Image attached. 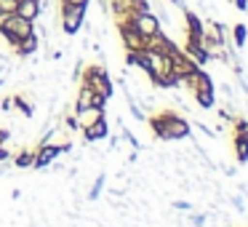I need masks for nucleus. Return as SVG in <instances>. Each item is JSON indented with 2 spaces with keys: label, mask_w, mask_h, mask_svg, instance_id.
Segmentation results:
<instances>
[{
  "label": "nucleus",
  "mask_w": 248,
  "mask_h": 227,
  "mask_svg": "<svg viewBox=\"0 0 248 227\" xmlns=\"http://www.w3.org/2000/svg\"><path fill=\"white\" fill-rule=\"evenodd\" d=\"M80 83H86V86L91 88L93 94H99V97H104V99H112V97H115V83H112L109 72L104 70L102 65H88V67H83Z\"/></svg>",
  "instance_id": "1"
},
{
  "label": "nucleus",
  "mask_w": 248,
  "mask_h": 227,
  "mask_svg": "<svg viewBox=\"0 0 248 227\" xmlns=\"http://www.w3.org/2000/svg\"><path fill=\"white\" fill-rule=\"evenodd\" d=\"M30 32H32V22L30 19L19 16V14H3L0 16V40H6L11 49L22 38H27Z\"/></svg>",
  "instance_id": "2"
},
{
  "label": "nucleus",
  "mask_w": 248,
  "mask_h": 227,
  "mask_svg": "<svg viewBox=\"0 0 248 227\" xmlns=\"http://www.w3.org/2000/svg\"><path fill=\"white\" fill-rule=\"evenodd\" d=\"M86 11L88 6H72V3H62L59 0V24H62V32L64 35H78L86 22Z\"/></svg>",
  "instance_id": "3"
},
{
  "label": "nucleus",
  "mask_w": 248,
  "mask_h": 227,
  "mask_svg": "<svg viewBox=\"0 0 248 227\" xmlns=\"http://www.w3.org/2000/svg\"><path fill=\"white\" fill-rule=\"evenodd\" d=\"M123 22H128L131 27H134L136 32H139L141 38H144V40H147V38H152L155 32H160V30H163V27H160V19H157L152 11L131 14V16H128V19H123Z\"/></svg>",
  "instance_id": "4"
},
{
  "label": "nucleus",
  "mask_w": 248,
  "mask_h": 227,
  "mask_svg": "<svg viewBox=\"0 0 248 227\" xmlns=\"http://www.w3.org/2000/svg\"><path fill=\"white\" fill-rule=\"evenodd\" d=\"M192 134V126L187 123L184 115H179L176 110H168V120H166V136L168 142H182Z\"/></svg>",
  "instance_id": "5"
},
{
  "label": "nucleus",
  "mask_w": 248,
  "mask_h": 227,
  "mask_svg": "<svg viewBox=\"0 0 248 227\" xmlns=\"http://www.w3.org/2000/svg\"><path fill=\"white\" fill-rule=\"evenodd\" d=\"M59 155H62V147H59V145L40 142L38 150H35V166H32V168H48V166H54Z\"/></svg>",
  "instance_id": "6"
},
{
  "label": "nucleus",
  "mask_w": 248,
  "mask_h": 227,
  "mask_svg": "<svg viewBox=\"0 0 248 227\" xmlns=\"http://www.w3.org/2000/svg\"><path fill=\"white\" fill-rule=\"evenodd\" d=\"M109 99L99 97V94H93L91 88L86 86V83H80V88H78V97H75V110H86V107H107Z\"/></svg>",
  "instance_id": "7"
},
{
  "label": "nucleus",
  "mask_w": 248,
  "mask_h": 227,
  "mask_svg": "<svg viewBox=\"0 0 248 227\" xmlns=\"http://www.w3.org/2000/svg\"><path fill=\"white\" fill-rule=\"evenodd\" d=\"M83 136H86V145L104 142V139L109 136V123H107V118H99L96 123H91L88 129H83Z\"/></svg>",
  "instance_id": "8"
},
{
  "label": "nucleus",
  "mask_w": 248,
  "mask_h": 227,
  "mask_svg": "<svg viewBox=\"0 0 248 227\" xmlns=\"http://www.w3.org/2000/svg\"><path fill=\"white\" fill-rule=\"evenodd\" d=\"M16 14L30 22H38L43 8H40V0H16Z\"/></svg>",
  "instance_id": "9"
},
{
  "label": "nucleus",
  "mask_w": 248,
  "mask_h": 227,
  "mask_svg": "<svg viewBox=\"0 0 248 227\" xmlns=\"http://www.w3.org/2000/svg\"><path fill=\"white\" fill-rule=\"evenodd\" d=\"M99 118H104V107H86V110H75V120L78 126L83 129H88L91 123H96Z\"/></svg>",
  "instance_id": "10"
},
{
  "label": "nucleus",
  "mask_w": 248,
  "mask_h": 227,
  "mask_svg": "<svg viewBox=\"0 0 248 227\" xmlns=\"http://www.w3.org/2000/svg\"><path fill=\"white\" fill-rule=\"evenodd\" d=\"M235 145H232V150H235V158H237V163H248V134H235Z\"/></svg>",
  "instance_id": "11"
},
{
  "label": "nucleus",
  "mask_w": 248,
  "mask_h": 227,
  "mask_svg": "<svg viewBox=\"0 0 248 227\" xmlns=\"http://www.w3.org/2000/svg\"><path fill=\"white\" fill-rule=\"evenodd\" d=\"M192 99H195V104L198 107H203V110H211L216 104V88H205V91H195L192 94Z\"/></svg>",
  "instance_id": "12"
},
{
  "label": "nucleus",
  "mask_w": 248,
  "mask_h": 227,
  "mask_svg": "<svg viewBox=\"0 0 248 227\" xmlns=\"http://www.w3.org/2000/svg\"><path fill=\"white\" fill-rule=\"evenodd\" d=\"M230 35H232V46H235V49H243V46H246V38H248V27L246 24H235V27H230Z\"/></svg>",
  "instance_id": "13"
},
{
  "label": "nucleus",
  "mask_w": 248,
  "mask_h": 227,
  "mask_svg": "<svg viewBox=\"0 0 248 227\" xmlns=\"http://www.w3.org/2000/svg\"><path fill=\"white\" fill-rule=\"evenodd\" d=\"M14 166L16 168H32L35 166V152L32 150H22L16 158H14Z\"/></svg>",
  "instance_id": "14"
},
{
  "label": "nucleus",
  "mask_w": 248,
  "mask_h": 227,
  "mask_svg": "<svg viewBox=\"0 0 248 227\" xmlns=\"http://www.w3.org/2000/svg\"><path fill=\"white\" fill-rule=\"evenodd\" d=\"M104 182H107V174H99L96 179H93V184L88 187V200H96L99 193L104 190Z\"/></svg>",
  "instance_id": "15"
},
{
  "label": "nucleus",
  "mask_w": 248,
  "mask_h": 227,
  "mask_svg": "<svg viewBox=\"0 0 248 227\" xmlns=\"http://www.w3.org/2000/svg\"><path fill=\"white\" fill-rule=\"evenodd\" d=\"M0 14H16V0H0Z\"/></svg>",
  "instance_id": "16"
},
{
  "label": "nucleus",
  "mask_w": 248,
  "mask_h": 227,
  "mask_svg": "<svg viewBox=\"0 0 248 227\" xmlns=\"http://www.w3.org/2000/svg\"><path fill=\"white\" fill-rule=\"evenodd\" d=\"M173 209H176V211H189V209H192V203H187V200H173Z\"/></svg>",
  "instance_id": "17"
},
{
  "label": "nucleus",
  "mask_w": 248,
  "mask_h": 227,
  "mask_svg": "<svg viewBox=\"0 0 248 227\" xmlns=\"http://www.w3.org/2000/svg\"><path fill=\"white\" fill-rule=\"evenodd\" d=\"M8 139H11V131H8V129H0V145H6Z\"/></svg>",
  "instance_id": "18"
},
{
  "label": "nucleus",
  "mask_w": 248,
  "mask_h": 227,
  "mask_svg": "<svg viewBox=\"0 0 248 227\" xmlns=\"http://www.w3.org/2000/svg\"><path fill=\"white\" fill-rule=\"evenodd\" d=\"M230 3L235 8H240V11H246V8H248V0H230Z\"/></svg>",
  "instance_id": "19"
},
{
  "label": "nucleus",
  "mask_w": 248,
  "mask_h": 227,
  "mask_svg": "<svg viewBox=\"0 0 248 227\" xmlns=\"http://www.w3.org/2000/svg\"><path fill=\"white\" fill-rule=\"evenodd\" d=\"M0 16H3V14H0Z\"/></svg>",
  "instance_id": "20"
}]
</instances>
